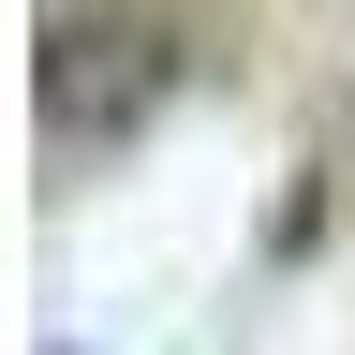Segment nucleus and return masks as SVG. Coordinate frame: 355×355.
Instances as JSON below:
<instances>
[{
	"mask_svg": "<svg viewBox=\"0 0 355 355\" xmlns=\"http://www.w3.org/2000/svg\"><path fill=\"white\" fill-rule=\"evenodd\" d=\"M178 89V30L163 15H60L30 60V104L44 133H74V148H119V133H148Z\"/></svg>",
	"mask_w": 355,
	"mask_h": 355,
	"instance_id": "obj_1",
	"label": "nucleus"
}]
</instances>
